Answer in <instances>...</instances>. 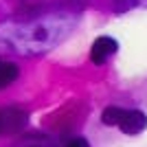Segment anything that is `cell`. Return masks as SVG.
<instances>
[{
    "label": "cell",
    "mask_w": 147,
    "mask_h": 147,
    "mask_svg": "<svg viewBox=\"0 0 147 147\" xmlns=\"http://www.w3.org/2000/svg\"><path fill=\"white\" fill-rule=\"evenodd\" d=\"M29 123V112L20 105L0 108V134H18Z\"/></svg>",
    "instance_id": "obj_1"
},
{
    "label": "cell",
    "mask_w": 147,
    "mask_h": 147,
    "mask_svg": "<svg viewBox=\"0 0 147 147\" xmlns=\"http://www.w3.org/2000/svg\"><path fill=\"white\" fill-rule=\"evenodd\" d=\"M117 51H119V42L114 37L101 35V37H97L90 46V59L94 61V64H105Z\"/></svg>",
    "instance_id": "obj_2"
},
{
    "label": "cell",
    "mask_w": 147,
    "mask_h": 147,
    "mask_svg": "<svg viewBox=\"0 0 147 147\" xmlns=\"http://www.w3.org/2000/svg\"><path fill=\"white\" fill-rule=\"evenodd\" d=\"M117 127L121 129L123 134H129V136L141 134L143 129L147 127V117L141 110H123L121 121H119Z\"/></svg>",
    "instance_id": "obj_3"
},
{
    "label": "cell",
    "mask_w": 147,
    "mask_h": 147,
    "mask_svg": "<svg viewBox=\"0 0 147 147\" xmlns=\"http://www.w3.org/2000/svg\"><path fill=\"white\" fill-rule=\"evenodd\" d=\"M18 73H20V70H18V66H16L13 61L0 59V90L18 79Z\"/></svg>",
    "instance_id": "obj_4"
},
{
    "label": "cell",
    "mask_w": 147,
    "mask_h": 147,
    "mask_svg": "<svg viewBox=\"0 0 147 147\" xmlns=\"http://www.w3.org/2000/svg\"><path fill=\"white\" fill-rule=\"evenodd\" d=\"M121 114H123V108H119V105H108V108L101 112V121L112 127V125H119Z\"/></svg>",
    "instance_id": "obj_5"
},
{
    "label": "cell",
    "mask_w": 147,
    "mask_h": 147,
    "mask_svg": "<svg viewBox=\"0 0 147 147\" xmlns=\"http://www.w3.org/2000/svg\"><path fill=\"white\" fill-rule=\"evenodd\" d=\"M66 147H90V145H88L86 138H81V136H79V138H73V141L68 143Z\"/></svg>",
    "instance_id": "obj_6"
}]
</instances>
